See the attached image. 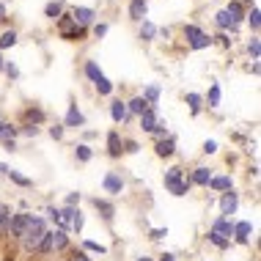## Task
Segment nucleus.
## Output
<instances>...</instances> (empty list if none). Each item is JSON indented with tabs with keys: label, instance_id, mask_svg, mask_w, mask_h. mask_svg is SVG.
Listing matches in <instances>:
<instances>
[{
	"label": "nucleus",
	"instance_id": "obj_1",
	"mask_svg": "<svg viewBox=\"0 0 261 261\" xmlns=\"http://www.w3.org/2000/svg\"><path fill=\"white\" fill-rule=\"evenodd\" d=\"M44 234H47V223H44L41 217H36V214H30L27 228H25V234H22V245H25V250L33 253L36 247H39V242L44 239Z\"/></svg>",
	"mask_w": 261,
	"mask_h": 261
},
{
	"label": "nucleus",
	"instance_id": "obj_2",
	"mask_svg": "<svg viewBox=\"0 0 261 261\" xmlns=\"http://www.w3.org/2000/svg\"><path fill=\"white\" fill-rule=\"evenodd\" d=\"M165 187L176 195V198H182V195H187L190 192V179H184V173H182V168L179 165H173V168H168L162 176Z\"/></svg>",
	"mask_w": 261,
	"mask_h": 261
},
{
	"label": "nucleus",
	"instance_id": "obj_3",
	"mask_svg": "<svg viewBox=\"0 0 261 261\" xmlns=\"http://www.w3.org/2000/svg\"><path fill=\"white\" fill-rule=\"evenodd\" d=\"M55 22H58L61 39H66V41H80V39H85V27L75 25V20H72V14H61V17H58Z\"/></svg>",
	"mask_w": 261,
	"mask_h": 261
},
{
	"label": "nucleus",
	"instance_id": "obj_4",
	"mask_svg": "<svg viewBox=\"0 0 261 261\" xmlns=\"http://www.w3.org/2000/svg\"><path fill=\"white\" fill-rule=\"evenodd\" d=\"M102 187H104L107 195H121V192H124L121 173H118V171H107V173H104V179H102Z\"/></svg>",
	"mask_w": 261,
	"mask_h": 261
},
{
	"label": "nucleus",
	"instance_id": "obj_5",
	"mask_svg": "<svg viewBox=\"0 0 261 261\" xmlns=\"http://www.w3.org/2000/svg\"><path fill=\"white\" fill-rule=\"evenodd\" d=\"M27 220H30V214H27V212H17V214H11L8 236H14V239H22V234H25V228H27Z\"/></svg>",
	"mask_w": 261,
	"mask_h": 261
},
{
	"label": "nucleus",
	"instance_id": "obj_6",
	"mask_svg": "<svg viewBox=\"0 0 261 261\" xmlns=\"http://www.w3.org/2000/svg\"><path fill=\"white\" fill-rule=\"evenodd\" d=\"M236 206H239V195L234 190H226L223 192V198H220V217H231L234 212H236Z\"/></svg>",
	"mask_w": 261,
	"mask_h": 261
},
{
	"label": "nucleus",
	"instance_id": "obj_7",
	"mask_svg": "<svg viewBox=\"0 0 261 261\" xmlns=\"http://www.w3.org/2000/svg\"><path fill=\"white\" fill-rule=\"evenodd\" d=\"M94 17H96L94 8H85V6L72 8V20H75V25H80V27H88L91 22H94Z\"/></svg>",
	"mask_w": 261,
	"mask_h": 261
},
{
	"label": "nucleus",
	"instance_id": "obj_8",
	"mask_svg": "<svg viewBox=\"0 0 261 261\" xmlns=\"http://www.w3.org/2000/svg\"><path fill=\"white\" fill-rule=\"evenodd\" d=\"M63 127H85V116L80 113V107H77V102L72 99L69 102V113H66V118H63Z\"/></svg>",
	"mask_w": 261,
	"mask_h": 261
},
{
	"label": "nucleus",
	"instance_id": "obj_9",
	"mask_svg": "<svg viewBox=\"0 0 261 261\" xmlns=\"http://www.w3.org/2000/svg\"><path fill=\"white\" fill-rule=\"evenodd\" d=\"M250 234H253V226L242 220V223H234V239L239 242V245H247L250 242Z\"/></svg>",
	"mask_w": 261,
	"mask_h": 261
},
{
	"label": "nucleus",
	"instance_id": "obj_10",
	"mask_svg": "<svg viewBox=\"0 0 261 261\" xmlns=\"http://www.w3.org/2000/svg\"><path fill=\"white\" fill-rule=\"evenodd\" d=\"M91 204H94V209H96V212L102 214V220H107V223H110V220L116 217V206L110 204V201H104V198H94Z\"/></svg>",
	"mask_w": 261,
	"mask_h": 261
},
{
	"label": "nucleus",
	"instance_id": "obj_11",
	"mask_svg": "<svg viewBox=\"0 0 261 261\" xmlns=\"http://www.w3.org/2000/svg\"><path fill=\"white\" fill-rule=\"evenodd\" d=\"M154 151H157V157H173L176 154V140L173 137H162L154 143Z\"/></svg>",
	"mask_w": 261,
	"mask_h": 261
},
{
	"label": "nucleus",
	"instance_id": "obj_12",
	"mask_svg": "<svg viewBox=\"0 0 261 261\" xmlns=\"http://www.w3.org/2000/svg\"><path fill=\"white\" fill-rule=\"evenodd\" d=\"M110 118L116 124H124L130 121V113H127V102H121V99H116V102L110 104Z\"/></svg>",
	"mask_w": 261,
	"mask_h": 261
},
{
	"label": "nucleus",
	"instance_id": "obj_13",
	"mask_svg": "<svg viewBox=\"0 0 261 261\" xmlns=\"http://www.w3.org/2000/svg\"><path fill=\"white\" fill-rule=\"evenodd\" d=\"M146 14H149V3H146V0H132L130 3V20L143 22Z\"/></svg>",
	"mask_w": 261,
	"mask_h": 261
},
{
	"label": "nucleus",
	"instance_id": "obj_14",
	"mask_svg": "<svg viewBox=\"0 0 261 261\" xmlns=\"http://www.w3.org/2000/svg\"><path fill=\"white\" fill-rule=\"evenodd\" d=\"M159 116H157V107H149L146 113H140V130L143 132H151L154 127H157Z\"/></svg>",
	"mask_w": 261,
	"mask_h": 261
},
{
	"label": "nucleus",
	"instance_id": "obj_15",
	"mask_svg": "<svg viewBox=\"0 0 261 261\" xmlns=\"http://www.w3.org/2000/svg\"><path fill=\"white\" fill-rule=\"evenodd\" d=\"M121 135H118V132L116 130H113V132H107V154H110V157H113V159H118V157H121Z\"/></svg>",
	"mask_w": 261,
	"mask_h": 261
},
{
	"label": "nucleus",
	"instance_id": "obj_16",
	"mask_svg": "<svg viewBox=\"0 0 261 261\" xmlns=\"http://www.w3.org/2000/svg\"><path fill=\"white\" fill-rule=\"evenodd\" d=\"M214 22H217L220 33H236V25H234V22H231V17H228V14H226V8L214 14Z\"/></svg>",
	"mask_w": 261,
	"mask_h": 261
},
{
	"label": "nucleus",
	"instance_id": "obj_17",
	"mask_svg": "<svg viewBox=\"0 0 261 261\" xmlns=\"http://www.w3.org/2000/svg\"><path fill=\"white\" fill-rule=\"evenodd\" d=\"M214 234H220V236H226V239H231L234 236V223L228 217H217L214 220V226H212Z\"/></svg>",
	"mask_w": 261,
	"mask_h": 261
},
{
	"label": "nucleus",
	"instance_id": "obj_18",
	"mask_svg": "<svg viewBox=\"0 0 261 261\" xmlns=\"http://www.w3.org/2000/svg\"><path fill=\"white\" fill-rule=\"evenodd\" d=\"M206 187L214 192H226V190H234V182H231V176H212Z\"/></svg>",
	"mask_w": 261,
	"mask_h": 261
},
{
	"label": "nucleus",
	"instance_id": "obj_19",
	"mask_svg": "<svg viewBox=\"0 0 261 261\" xmlns=\"http://www.w3.org/2000/svg\"><path fill=\"white\" fill-rule=\"evenodd\" d=\"M149 107L151 104L146 102L143 96H132L130 102H127V113H130V116H140V113H146Z\"/></svg>",
	"mask_w": 261,
	"mask_h": 261
},
{
	"label": "nucleus",
	"instance_id": "obj_20",
	"mask_svg": "<svg viewBox=\"0 0 261 261\" xmlns=\"http://www.w3.org/2000/svg\"><path fill=\"white\" fill-rule=\"evenodd\" d=\"M226 14L231 17L234 25L245 20V8H242V0H231V3H228V8H226Z\"/></svg>",
	"mask_w": 261,
	"mask_h": 261
},
{
	"label": "nucleus",
	"instance_id": "obj_21",
	"mask_svg": "<svg viewBox=\"0 0 261 261\" xmlns=\"http://www.w3.org/2000/svg\"><path fill=\"white\" fill-rule=\"evenodd\" d=\"M209 179H212V171H209V168H195V171H192V179H190V184L206 187V184H209Z\"/></svg>",
	"mask_w": 261,
	"mask_h": 261
},
{
	"label": "nucleus",
	"instance_id": "obj_22",
	"mask_svg": "<svg viewBox=\"0 0 261 261\" xmlns=\"http://www.w3.org/2000/svg\"><path fill=\"white\" fill-rule=\"evenodd\" d=\"M245 20H247V25H250V30H253V36L259 33V25H261V11H259V6H250V11L245 14Z\"/></svg>",
	"mask_w": 261,
	"mask_h": 261
},
{
	"label": "nucleus",
	"instance_id": "obj_23",
	"mask_svg": "<svg viewBox=\"0 0 261 261\" xmlns=\"http://www.w3.org/2000/svg\"><path fill=\"white\" fill-rule=\"evenodd\" d=\"M44 110H39V107H27L25 110V124H33V127H39V124H44Z\"/></svg>",
	"mask_w": 261,
	"mask_h": 261
},
{
	"label": "nucleus",
	"instance_id": "obj_24",
	"mask_svg": "<svg viewBox=\"0 0 261 261\" xmlns=\"http://www.w3.org/2000/svg\"><path fill=\"white\" fill-rule=\"evenodd\" d=\"M17 137V127L11 121H0V143H8Z\"/></svg>",
	"mask_w": 261,
	"mask_h": 261
},
{
	"label": "nucleus",
	"instance_id": "obj_25",
	"mask_svg": "<svg viewBox=\"0 0 261 261\" xmlns=\"http://www.w3.org/2000/svg\"><path fill=\"white\" fill-rule=\"evenodd\" d=\"M143 99L151 104V107H157V102H159V85L157 82H151V85L143 88Z\"/></svg>",
	"mask_w": 261,
	"mask_h": 261
},
{
	"label": "nucleus",
	"instance_id": "obj_26",
	"mask_svg": "<svg viewBox=\"0 0 261 261\" xmlns=\"http://www.w3.org/2000/svg\"><path fill=\"white\" fill-rule=\"evenodd\" d=\"M61 14H63V0H52V3L44 6V17H47V20H58Z\"/></svg>",
	"mask_w": 261,
	"mask_h": 261
},
{
	"label": "nucleus",
	"instance_id": "obj_27",
	"mask_svg": "<svg viewBox=\"0 0 261 261\" xmlns=\"http://www.w3.org/2000/svg\"><path fill=\"white\" fill-rule=\"evenodd\" d=\"M50 236H52V250H63V247L69 245V236H66V231H50Z\"/></svg>",
	"mask_w": 261,
	"mask_h": 261
},
{
	"label": "nucleus",
	"instance_id": "obj_28",
	"mask_svg": "<svg viewBox=\"0 0 261 261\" xmlns=\"http://www.w3.org/2000/svg\"><path fill=\"white\" fill-rule=\"evenodd\" d=\"M187 104H190V113H192V116H198V113H201V104H204V96L195 94V91H190V94H187Z\"/></svg>",
	"mask_w": 261,
	"mask_h": 261
},
{
	"label": "nucleus",
	"instance_id": "obj_29",
	"mask_svg": "<svg viewBox=\"0 0 261 261\" xmlns=\"http://www.w3.org/2000/svg\"><path fill=\"white\" fill-rule=\"evenodd\" d=\"M8 226H11V206H0V236L8 234Z\"/></svg>",
	"mask_w": 261,
	"mask_h": 261
},
{
	"label": "nucleus",
	"instance_id": "obj_30",
	"mask_svg": "<svg viewBox=\"0 0 261 261\" xmlns=\"http://www.w3.org/2000/svg\"><path fill=\"white\" fill-rule=\"evenodd\" d=\"M75 157H77V162H91V157H94V151H91V146H85V143H77V146H75Z\"/></svg>",
	"mask_w": 261,
	"mask_h": 261
},
{
	"label": "nucleus",
	"instance_id": "obj_31",
	"mask_svg": "<svg viewBox=\"0 0 261 261\" xmlns=\"http://www.w3.org/2000/svg\"><path fill=\"white\" fill-rule=\"evenodd\" d=\"M157 33H159L157 25H154V22H149V20H143V25H140V39H143V41H151Z\"/></svg>",
	"mask_w": 261,
	"mask_h": 261
},
{
	"label": "nucleus",
	"instance_id": "obj_32",
	"mask_svg": "<svg viewBox=\"0 0 261 261\" xmlns=\"http://www.w3.org/2000/svg\"><path fill=\"white\" fill-rule=\"evenodd\" d=\"M17 41H20L17 30H6V33H0V50H8V47H14Z\"/></svg>",
	"mask_w": 261,
	"mask_h": 261
},
{
	"label": "nucleus",
	"instance_id": "obj_33",
	"mask_svg": "<svg viewBox=\"0 0 261 261\" xmlns=\"http://www.w3.org/2000/svg\"><path fill=\"white\" fill-rule=\"evenodd\" d=\"M85 77H88L91 82H96L99 77H102V69H99L96 61H85Z\"/></svg>",
	"mask_w": 261,
	"mask_h": 261
},
{
	"label": "nucleus",
	"instance_id": "obj_34",
	"mask_svg": "<svg viewBox=\"0 0 261 261\" xmlns=\"http://www.w3.org/2000/svg\"><path fill=\"white\" fill-rule=\"evenodd\" d=\"M6 176H11V182L17 187H33V179H27V176H22L20 171H8Z\"/></svg>",
	"mask_w": 261,
	"mask_h": 261
},
{
	"label": "nucleus",
	"instance_id": "obj_35",
	"mask_svg": "<svg viewBox=\"0 0 261 261\" xmlns=\"http://www.w3.org/2000/svg\"><path fill=\"white\" fill-rule=\"evenodd\" d=\"M94 85H96V91H99V96H110V94H113V82H110L104 75L99 77V80H96Z\"/></svg>",
	"mask_w": 261,
	"mask_h": 261
},
{
	"label": "nucleus",
	"instance_id": "obj_36",
	"mask_svg": "<svg viewBox=\"0 0 261 261\" xmlns=\"http://www.w3.org/2000/svg\"><path fill=\"white\" fill-rule=\"evenodd\" d=\"M182 33H184L187 44H192L195 39H201V36H204V30H201L198 25H184V30H182Z\"/></svg>",
	"mask_w": 261,
	"mask_h": 261
},
{
	"label": "nucleus",
	"instance_id": "obj_37",
	"mask_svg": "<svg viewBox=\"0 0 261 261\" xmlns=\"http://www.w3.org/2000/svg\"><path fill=\"white\" fill-rule=\"evenodd\" d=\"M206 104H209V107H220V82H212L209 96H206Z\"/></svg>",
	"mask_w": 261,
	"mask_h": 261
},
{
	"label": "nucleus",
	"instance_id": "obj_38",
	"mask_svg": "<svg viewBox=\"0 0 261 261\" xmlns=\"http://www.w3.org/2000/svg\"><path fill=\"white\" fill-rule=\"evenodd\" d=\"M151 137H154V143H157V140H162V137H168V124H165L162 118H159L157 127L151 130Z\"/></svg>",
	"mask_w": 261,
	"mask_h": 261
},
{
	"label": "nucleus",
	"instance_id": "obj_39",
	"mask_svg": "<svg viewBox=\"0 0 261 261\" xmlns=\"http://www.w3.org/2000/svg\"><path fill=\"white\" fill-rule=\"evenodd\" d=\"M212 44H214V39H212L209 33H204L201 39H195V41H192V44H190V50H206V47H212Z\"/></svg>",
	"mask_w": 261,
	"mask_h": 261
},
{
	"label": "nucleus",
	"instance_id": "obj_40",
	"mask_svg": "<svg viewBox=\"0 0 261 261\" xmlns=\"http://www.w3.org/2000/svg\"><path fill=\"white\" fill-rule=\"evenodd\" d=\"M209 242H212L214 247H220V250H226L228 245H231V239H226V236H220V234L209 231Z\"/></svg>",
	"mask_w": 261,
	"mask_h": 261
},
{
	"label": "nucleus",
	"instance_id": "obj_41",
	"mask_svg": "<svg viewBox=\"0 0 261 261\" xmlns=\"http://www.w3.org/2000/svg\"><path fill=\"white\" fill-rule=\"evenodd\" d=\"M247 52L253 55V61H259V58H261V41H259V36H253V39H250V44H247Z\"/></svg>",
	"mask_w": 261,
	"mask_h": 261
},
{
	"label": "nucleus",
	"instance_id": "obj_42",
	"mask_svg": "<svg viewBox=\"0 0 261 261\" xmlns=\"http://www.w3.org/2000/svg\"><path fill=\"white\" fill-rule=\"evenodd\" d=\"M36 253H52V236H50V231L44 234V239L39 242V247H36Z\"/></svg>",
	"mask_w": 261,
	"mask_h": 261
},
{
	"label": "nucleus",
	"instance_id": "obj_43",
	"mask_svg": "<svg viewBox=\"0 0 261 261\" xmlns=\"http://www.w3.org/2000/svg\"><path fill=\"white\" fill-rule=\"evenodd\" d=\"M82 247H85V250H94V253H107V247H104V245H99V242H91V239L82 242Z\"/></svg>",
	"mask_w": 261,
	"mask_h": 261
},
{
	"label": "nucleus",
	"instance_id": "obj_44",
	"mask_svg": "<svg viewBox=\"0 0 261 261\" xmlns=\"http://www.w3.org/2000/svg\"><path fill=\"white\" fill-rule=\"evenodd\" d=\"M121 149L127 151V154H137L140 146H137V140H121Z\"/></svg>",
	"mask_w": 261,
	"mask_h": 261
},
{
	"label": "nucleus",
	"instance_id": "obj_45",
	"mask_svg": "<svg viewBox=\"0 0 261 261\" xmlns=\"http://www.w3.org/2000/svg\"><path fill=\"white\" fill-rule=\"evenodd\" d=\"M63 132H66V127H63V124H55V127H50V137H52V140H61Z\"/></svg>",
	"mask_w": 261,
	"mask_h": 261
},
{
	"label": "nucleus",
	"instance_id": "obj_46",
	"mask_svg": "<svg viewBox=\"0 0 261 261\" xmlns=\"http://www.w3.org/2000/svg\"><path fill=\"white\" fill-rule=\"evenodd\" d=\"M22 135H25V137H36V135H39V127H33V124H25V127H22Z\"/></svg>",
	"mask_w": 261,
	"mask_h": 261
},
{
	"label": "nucleus",
	"instance_id": "obj_47",
	"mask_svg": "<svg viewBox=\"0 0 261 261\" xmlns=\"http://www.w3.org/2000/svg\"><path fill=\"white\" fill-rule=\"evenodd\" d=\"M3 72H6V75L11 77V80H17V77H20V69L14 66V63H6V66H3Z\"/></svg>",
	"mask_w": 261,
	"mask_h": 261
},
{
	"label": "nucleus",
	"instance_id": "obj_48",
	"mask_svg": "<svg viewBox=\"0 0 261 261\" xmlns=\"http://www.w3.org/2000/svg\"><path fill=\"white\" fill-rule=\"evenodd\" d=\"M104 33H107V25H104V22H96V25H94V36H96V39H102Z\"/></svg>",
	"mask_w": 261,
	"mask_h": 261
},
{
	"label": "nucleus",
	"instance_id": "obj_49",
	"mask_svg": "<svg viewBox=\"0 0 261 261\" xmlns=\"http://www.w3.org/2000/svg\"><path fill=\"white\" fill-rule=\"evenodd\" d=\"M80 204V192H69L66 195V206H77Z\"/></svg>",
	"mask_w": 261,
	"mask_h": 261
},
{
	"label": "nucleus",
	"instance_id": "obj_50",
	"mask_svg": "<svg viewBox=\"0 0 261 261\" xmlns=\"http://www.w3.org/2000/svg\"><path fill=\"white\" fill-rule=\"evenodd\" d=\"M72 228H75V231H80V228H82V214H80V209L75 212V220H72Z\"/></svg>",
	"mask_w": 261,
	"mask_h": 261
},
{
	"label": "nucleus",
	"instance_id": "obj_51",
	"mask_svg": "<svg viewBox=\"0 0 261 261\" xmlns=\"http://www.w3.org/2000/svg\"><path fill=\"white\" fill-rule=\"evenodd\" d=\"M212 39H220L223 47H231V41H234V39H228V33H217V36H212Z\"/></svg>",
	"mask_w": 261,
	"mask_h": 261
},
{
	"label": "nucleus",
	"instance_id": "obj_52",
	"mask_svg": "<svg viewBox=\"0 0 261 261\" xmlns=\"http://www.w3.org/2000/svg\"><path fill=\"white\" fill-rule=\"evenodd\" d=\"M214 151H217V143H214V140H206V143H204V154H214Z\"/></svg>",
	"mask_w": 261,
	"mask_h": 261
},
{
	"label": "nucleus",
	"instance_id": "obj_53",
	"mask_svg": "<svg viewBox=\"0 0 261 261\" xmlns=\"http://www.w3.org/2000/svg\"><path fill=\"white\" fill-rule=\"evenodd\" d=\"M162 236H168V228H154L151 231V239H162Z\"/></svg>",
	"mask_w": 261,
	"mask_h": 261
},
{
	"label": "nucleus",
	"instance_id": "obj_54",
	"mask_svg": "<svg viewBox=\"0 0 261 261\" xmlns=\"http://www.w3.org/2000/svg\"><path fill=\"white\" fill-rule=\"evenodd\" d=\"M72 261H91V259H88V256H85V253H77Z\"/></svg>",
	"mask_w": 261,
	"mask_h": 261
},
{
	"label": "nucleus",
	"instance_id": "obj_55",
	"mask_svg": "<svg viewBox=\"0 0 261 261\" xmlns=\"http://www.w3.org/2000/svg\"><path fill=\"white\" fill-rule=\"evenodd\" d=\"M159 261H176V256H171V253H165V256H162V259H159Z\"/></svg>",
	"mask_w": 261,
	"mask_h": 261
},
{
	"label": "nucleus",
	"instance_id": "obj_56",
	"mask_svg": "<svg viewBox=\"0 0 261 261\" xmlns=\"http://www.w3.org/2000/svg\"><path fill=\"white\" fill-rule=\"evenodd\" d=\"M8 171H11V168H8L6 162H0V173H8Z\"/></svg>",
	"mask_w": 261,
	"mask_h": 261
},
{
	"label": "nucleus",
	"instance_id": "obj_57",
	"mask_svg": "<svg viewBox=\"0 0 261 261\" xmlns=\"http://www.w3.org/2000/svg\"><path fill=\"white\" fill-rule=\"evenodd\" d=\"M0 20H6V6L0 3Z\"/></svg>",
	"mask_w": 261,
	"mask_h": 261
},
{
	"label": "nucleus",
	"instance_id": "obj_58",
	"mask_svg": "<svg viewBox=\"0 0 261 261\" xmlns=\"http://www.w3.org/2000/svg\"><path fill=\"white\" fill-rule=\"evenodd\" d=\"M3 66H6V61H3V52H0V72H3Z\"/></svg>",
	"mask_w": 261,
	"mask_h": 261
},
{
	"label": "nucleus",
	"instance_id": "obj_59",
	"mask_svg": "<svg viewBox=\"0 0 261 261\" xmlns=\"http://www.w3.org/2000/svg\"><path fill=\"white\" fill-rule=\"evenodd\" d=\"M140 261H151V259H149V256H143V259H140Z\"/></svg>",
	"mask_w": 261,
	"mask_h": 261
},
{
	"label": "nucleus",
	"instance_id": "obj_60",
	"mask_svg": "<svg viewBox=\"0 0 261 261\" xmlns=\"http://www.w3.org/2000/svg\"><path fill=\"white\" fill-rule=\"evenodd\" d=\"M0 121H3V118H0Z\"/></svg>",
	"mask_w": 261,
	"mask_h": 261
}]
</instances>
